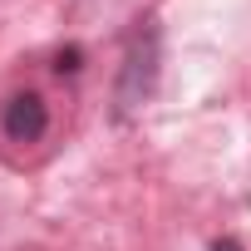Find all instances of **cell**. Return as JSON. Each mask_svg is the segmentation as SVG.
Wrapping results in <instances>:
<instances>
[{
    "label": "cell",
    "instance_id": "3",
    "mask_svg": "<svg viewBox=\"0 0 251 251\" xmlns=\"http://www.w3.org/2000/svg\"><path fill=\"white\" fill-rule=\"evenodd\" d=\"M212 251H241V241H231V236H222V241H217Z\"/></svg>",
    "mask_w": 251,
    "mask_h": 251
},
{
    "label": "cell",
    "instance_id": "2",
    "mask_svg": "<svg viewBox=\"0 0 251 251\" xmlns=\"http://www.w3.org/2000/svg\"><path fill=\"white\" fill-rule=\"evenodd\" d=\"M0 128H5V138H10V143H40V138H45V128H50V108H45V99H40L35 89L10 94L5 113H0Z\"/></svg>",
    "mask_w": 251,
    "mask_h": 251
},
{
    "label": "cell",
    "instance_id": "1",
    "mask_svg": "<svg viewBox=\"0 0 251 251\" xmlns=\"http://www.w3.org/2000/svg\"><path fill=\"white\" fill-rule=\"evenodd\" d=\"M153 84H158V35L148 30L128 45V64H123V79H118V103L123 108L143 103L153 94Z\"/></svg>",
    "mask_w": 251,
    "mask_h": 251
}]
</instances>
